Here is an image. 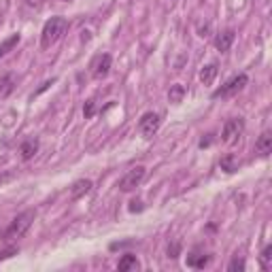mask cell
I'll use <instances>...</instances> for the list:
<instances>
[{"mask_svg": "<svg viewBox=\"0 0 272 272\" xmlns=\"http://www.w3.org/2000/svg\"><path fill=\"white\" fill-rule=\"evenodd\" d=\"M68 30V22L64 17H51L45 26H43V32H40V47L43 49H49L51 45H55Z\"/></svg>", "mask_w": 272, "mask_h": 272, "instance_id": "obj_1", "label": "cell"}, {"mask_svg": "<svg viewBox=\"0 0 272 272\" xmlns=\"http://www.w3.org/2000/svg\"><path fill=\"white\" fill-rule=\"evenodd\" d=\"M34 217H36V213H34V211H24V213H19L17 217L9 223L7 230H5V238H7V240L22 238L28 230H30V225H32Z\"/></svg>", "mask_w": 272, "mask_h": 272, "instance_id": "obj_2", "label": "cell"}, {"mask_svg": "<svg viewBox=\"0 0 272 272\" xmlns=\"http://www.w3.org/2000/svg\"><path fill=\"white\" fill-rule=\"evenodd\" d=\"M145 175H147V168L145 166H134V168H130L119 179V183H117L119 192H132V190H136L138 185L145 181Z\"/></svg>", "mask_w": 272, "mask_h": 272, "instance_id": "obj_3", "label": "cell"}, {"mask_svg": "<svg viewBox=\"0 0 272 272\" xmlns=\"http://www.w3.org/2000/svg\"><path fill=\"white\" fill-rule=\"evenodd\" d=\"M249 83V77L245 75V73H240V75H236V77H232L227 83H223L221 88H217L213 92V98H230V96H234V94H238L240 90H245V85Z\"/></svg>", "mask_w": 272, "mask_h": 272, "instance_id": "obj_4", "label": "cell"}, {"mask_svg": "<svg viewBox=\"0 0 272 272\" xmlns=\"http://www.w3.org/2000/svg\"><path fill=\"white\" fill-rule=\"evenodd\" d=\"M160 125H162V115H160V113L149 111L138 119V132L145 138H151L157 130H160Z\"/></svg>", "mask_w": 272, "mask_h": 272, "instance_id": "obj_5", "label": "cell"}, {"mask_svg": "<svg viewBox=\"0 0 272 272\" xmlns=\"http://www.w3.org/2000/svg\"><path fill=\"white\" fill-rule=\"evenodd\" d=\"M242 132H245V121H242L240 117L227 119L223 123V130H221V140L225 142V145H234Z\"/></svg>", "mask_w": 272, "mask_h": 272, "instance_id": "obj_6", "label": "cell"}, {"mask_svg": "<svg viewBox=\"0 0 272 272\" xmlns=\"http://www.w3.org/2000/svg\"><path fill=\"white\" fill-rule=\"evenodd\" d=\"M111 66H113L111 53H100V55H96V58L92 60V64H90L92 77H94L96 81H102V79L111 73Z\"/></svg>", "mask_w": 272, "mask_h": 272, "instance_id": "obj_7", "label": "cell"}, {"mask_svg": "<svg viewBox=\"0 0 272 272\" xmlns=\"http://www.w3.org/2000/svg\"><path fill=\"white\" fill-rule=\"evenodd\" d=\"M208 262H211V255L204 253V251H200V249H194L192 253H187V260H185L187 268H194V270H200V268L208 266Z\"/></svg>", "mask_w": 272, "mask_h": 272, "instance_id": "obj_8", "label": "cell"}, {"mask_svg": "<svg viewBox=\"0 0 272 272\" xmlns=\"http://www.w3.org/2000/svg\"><path fill=\"white\" fill-rule=\"evenodd\" d=\"M255 153L260 157H268L272 153V132L270 130H264L255 140Z\"/></svg>", "mask_w": 272, "mask_h": 272, "instance_id": "obj_9", "label": "cell"}, {"mask_svg": "<svg viewBox=\"0 0 272 272\" xmlns=\"http://www.w3.org/2000/svg\"><path fill=\"white\" fill-rule=\"evenodd\" d=\"M234 38H236V32L232 30V28H227V30H223V32H219L217 36H215L213 43H215V47H217V51L225 53V51H230Z\"/></svg>", "mask_w": 272, "mask_h": 272, "instance_id": "obj_10", "label": "cell"}, {"mask_svg": "<svg viewBox=\"0 0 272 272\" xmlns=\"http://www.w3.org/2000/svg\"><path fill=\"white\" fill-rule=\"evenodd\" d=\"M92 187H94V183H92L90 179H79V181H75V183H73V187H70V200H79V198H83L85 194H90V192H92Z\"/></svg>", "mask_w": 272, "mask_h": 272, "instance_id": "obj_11", "label": "cell"}, {"mask_svg": "<svg viewBox=\"0 0 272 272\" xmlns=\"http://www.w3.org/2000/svg\"><path fill=\"white\" fill-rule=\"evenodd\" d=\"M19 153H22V160H24V162L32 160V157L38 153V140H36V138H28V140H24L22 145H19Z\"/></svg>", "mask_w": 272, "mask_h": 272, "instance_id": "obj_12", "label": "cell"}, {"mask_svg": "<svg viewBox=\"0 0 272 272\" xmlns=\"http://www.w3.org/2000/svg\"><path fill=\"white\" fill-rule=\"evenodd\" d=\"M238 166H240V162H238V157L234 153H227V155H223L221 160H219V168L223 170V173H227V175L236 173Z\"/></svg>", "mask_w": 272, "mask_h": 272, "instance_id": "obj_13", "label": "cell"}, {"mask_svg": "<svg viewBox=\"0 0 272 272\" xmlns=\"http://www.w3.org/2000/svg\"><path fill=\"white\" fill-rule=\"evenodd\" d=\"M15 75L13 73H7V75H3L0 77V98H7L13 90H15Z\"/></svg>", "mask_w": 272, "mask_h": 272, "instance_id": "obj_14", "label": "cell"}, {"mask_svg": "<svg viewBox=\"0 0 272 272\" xmlns=\"http://www.w3.org/2000/svg\"><path fill=\"white\" fill-rule=\"evenodd\" d=\"M217 75H219V66L215 62H211V64H206L202 70H200V81H202L204 85H211Z\"/></svg>", "mask_w": 272, "mask_h": 272, "instance_id": "obj_15", "label": "cell"}, {"mask_svg": "<svg viewBox=\"0 0 272 272\" xmlns=\"http://www.w3.org/2000/svg\"><path fill=\"white\" fill-rule=\"evenodd\" d=\"M185 94H187L185 85L175 83V85H170V90H168V100H170L173 104H181V102H183V98H185Z\"/></svg>", "mask_w": 272, "mask_h": 272, "instance_id": "obj_16", "label": "cell"}, {"mask_svg": "<svg viewBox=\"0 0 272 272\" xmlns=\"http://www.w3.org/2000/svg\"><path fill=\"white\" fill-rule=\"evenodd\" d=\"M138 268H140V264L136 260V255H132V253H125L119 260V264H117V270H121V272H125V270H138Z\"/></svg>", "mask_w": 272, "mask_h": 272, "instance_id": "obj_17", "label": "cell"}, {"mask_svg": "<svg viewBox=\"0 0 272 272\" xmlns=\"http://www.w3.org/2000/svg\"><path fill=\"white\" fill-rule=\"evenodd\" d=\"M22 40V34L19 32H15V34H11L9 38H5L3 43H0V58H5V55L17 45V43Z\"/></svg>", "mask_w": 272, "mask_h": 272, "instance_id": "obj_18", "label": "cell"}, {"mask_svg": "<svg viewBox=\"0 0 272 272\" xmlns=\"http://www.w3.org/2000/svg\"><path fill=\"white\" fill-rule=\"evenodd\" d=\"M260 264L264 270H272V245H266L260 255Z\"/></svg>", "mask_w": 272, "mask_h": 272, "instance_id": "obj_19", "label": "cell"}, {"mask_svg": "<svg viewBox=\"0 0 272 272\" xmlns=\"http://www.w3.org/2000/svg\"><path fill=\"white\" fill-rule=\"evenodd\" d=\"M83 115H85V119H92L96 115V100L94 98H90L88 102L83 104Z\"/></svg>", "mask_w": 272, "mask_h": 272, "instance_id": "obj_20", "label": "cell"}, {"mask_svg": "<svg viewBox=\"0 0 272 272\" xmlns=\"http://www.w3.org/2000/svg\"><path fill=\"white\" fill-rule=\"evenodd\" d=\"M247 268V264H245V260H242V257H234V260L230 262V266H227V270H230V272H242V270H245Z\"/></svg>", "mask_w": 272, "mask_h": 272, "instance_id": "obj_21", "label": "cell"}, {"mask_svg": "<svg viewBox=\"0 0 272 272\" xmlns=\"http://www.w3.org/2000/svg\"><path fill=\"white\" fill-rule=\"evenodd\" d=\"M168 257H170V260H177V257L181 255V245H179V242H173V245H168Z\"/></svg>", "mask_w": 272, "mask_h": 272, "instance_id": "obj_22", "label": "cell"}, {"mask_svg": "<svg viewBox=\"0 0 272 272\" xmlns=\"http://www.w3.org/2000/svg\"><path fill=\"white\" fill-rule=\"evenodd\" d=\"M17 247H7L5 251H0V262L3 260H9V257H13V255H17Z\"/></svg>", "mask_w": 272, "mask_h": 272, "instance_id": "obj_23", "label": "cell"}, {"mask_svg": "<svg viewBox=\"0 0 272 272\" xmlns=\"http://www.w3.org/2000/svg\"><path fill=\"white\" fill-rule=\"evenodd\" d=\"M213 140H215V134H206L204 138H200L198 147H200V149H206V147H211V145H213Z\"/></svg>", "mask_w": 272, "mask_h": 272, "instance_id": "obj_24", "label": "cell"}, {"mask_svg": "<svg viewBox=\"0 0 272 272\" xmlns=\"http://www.w3.org/2000/svg\"><path fill=\"white\" fill-rule=\"evenodd\" d=\"M142 208H145V206H142V202H140V200H132V202H130V206H128V211H130V213H140Z\"/></svg>", "mask_w": 272, "mask_h": 272, "instance_id": "obj_25", "label": "cell"}, {"mask_svg": "<svg viewBox=\"0 0 272 272\" xmlns=\"http://www.w3.org/2000/svg\"><path fill=\"white\" fill-rule=\"evenodd\" d=\"M53 83H55V79H51V81H45V83H43V85H40V88H38V90L34 92V96H38L40 92H45V90L49 88V85H53Z\"/></svg>", "mask_w": 272, "mask_h": 272, "instance_id": "obj_26", "label": "cell"}, {"mask_svg": "<svg viewBox=\"0 0 272 272\" xmlns=\"http://www.w3.org/2000/svg\"><path fill=\"white\" fill-rule=\"evenodd\" d=\"M208 30H211V26H208V24H204V26H200V28H198L200 36H206V32H208Z\"/></svg>", "mask_w": 272, "mask_h": 272, "instance_id": "obj_27", "label": "cell"}, {"mask_svg": "<svg viewBox=\"0 0 272 272\" xmlns=\"http://www.w3.org/2000/svg\"><path fill=\"white\" fill-rule=\"evenodd\" d=\"M66 3H68V0H66Z\"/></svg>", "mask_w": 272, "mask_h": 272, "instance_id": "obj_28", "label": "cell"}]
</instances>
